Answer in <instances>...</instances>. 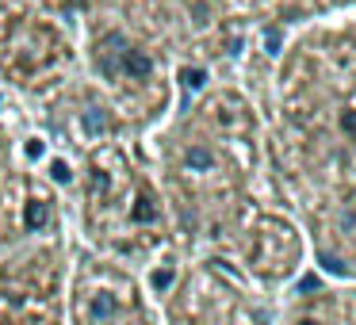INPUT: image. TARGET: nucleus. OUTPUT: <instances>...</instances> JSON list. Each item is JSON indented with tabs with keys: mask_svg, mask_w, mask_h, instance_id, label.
Segmentation results:
<instances>
[{
	"mask_svg": "<svg viewBox=\"0 0 356 325\" xmlns=\"http://www.w3.org/2000/svg\"><path fill=\"white\" fill-rule=\"evenodd\" d=\"M119 69L131 73V77H149V73H154V62H149L142 50H127L123 62H119Z\"/></svg>",
	"mask_w": 356,
	"mask_h": 325,
	"instance_id": "obj_1",
	"label": "nucleus"
},
{
	"mask_svg": "<svg viewBox=\"0 0 356 325\" xmlns=\"http://www.w3.org/2000/svg\"><path fill=\"white\" fill-rule=\"evenodd\" d=\"M24 222H27V230H42V226L50 222V207L47 203H27V215H24Z\"/></svg>",
	"mask_w": 356,
	"mask_h": 325,
	"instance_id": "obj_2",
	"label": "nucleus"
},
{
	"mask_svg": "<svg viewBox=\"0 0 356 325\" xmlns=\"http://www.w3.org/2000/svg\"><path fill=\"white\" fill-rule=\"evenodd\" d=\"M81 123H85V131H88V134H104V131H111L108 115H104L100 108H88L85 115H81Z\"/></svg>",
	"mask_w": 356,
	"mask_h": 325,
	"instance_id": "obj_3",
	"label": "nucleus"
},
{
	"mask_svg": "<svg viewBox=\"0 0 356 325\" xmlns=\"http://www.w3.org/2000/svg\"><path fill=\"white\" fill-rule=\"evenodd\" d=\"M211 165H215V153H211L207 146H195V149H188V169H195V172H207Z\"/></svg>",
	"mask_w": 356,
	"mask_h": 325,
	"instance_id": "obj_4",
	"label": "nucleus"
},
{
	"mask_svg": "<svg viewBox=\"0 0 356 325\" xmlns=\"http://www.w3.org/2000/svg\"><path fill=\"white\" fill-rule=\"evenodd\" d=\"M131 218H134V222H154V218H157V207H154V199H149L146 192L138 195V203H134Z\"/></svg>",
	"mask_w": 356,
	"mask_h": 325,
	"instance_id": "obj_5",
	"label": "nucleus"
},
{
	"mask_svg": "<svg viewBox=\"0 0 356 325\" xmlns=\"http://www.w3.org/2000/svg\"><path fill=\"white\" fill-rule=\"evenodd\" d=\"M115 310L119 306H115V299H111V294H100V299L92 302V314L96 317H115Z\"/></svg>",
	"mask_w": 356,
	"mask_h": 325,
	"instance_id": "obj_6",
	"label": "nucleus"
},
{
	"mask_svg": "<svg viewBox=\"0 0 356 325\" xmlns=\"http://www.w3.org/2000/svg\"><path fill=\"white\" fill-rule=\"evenodd\" d=\"M180 81H184V88H192V92H195V88L207 85V73H203V69H180Z\"/></svg>",
	"mask_w": 356,
	"mask_h": 325,
	"instance_id": "obj_7",
	"label": "nucleus"
},
{
	"mask_svg": "<svg viewBox=\"0 0 356 325\" xmlns=\"http://www.w3.org/2000/svg\"><path fill=\"white\" fill-rule=\"evenodd\" d=\"M172 279H177V272H172V268H157V272H154V279H149V283H154L157 291H165V287H172Z\"/></svg>",
	"mask_w": 356,
	"mask_h": 325,
	"instance_id": "obj_8",
	"label": "nucleus"
},
{
	"mask_svg": "<svg viewBox=\"0 0 356 325\" xmlns=\"http://www.w3.org/2000/svg\"><path fill=\"white\" fill-rule=\"evenodd\" d=\"M264 47H268V54H280V31H276V27L264 31Z\"/></svg>",
	"mask_w": 356,
	"mask_h": 325,
	"instance_id": "obj_9",
	"label": "nucleus"
},
{
	"mask_svg": "<svg viewBox=\"0 0 356 325\" xmlns=\"http://www.w3.org/2000/svg\"><path fill=\"white\" fill-rule=\"evenodd\" d=\"M50 172H54V180H58V184H65V180H70V169H65L62 161H54V165H50Z\"/></svg>",
	"mask_w": 356,
	"mask_h": 325,
	"instance_id": "obj_10",
	"label": "nucleus"
},
{
	"mask_svg": "<svg viewBox=\"0 0 356 325\" xmlns=\"http://www.w3.org/2000/svg\"><path fill=\"white\" fill-rule=\"evenodd\" d=\"M322 264H325L330 272H345V264H341L337 256H330V253H322Z\"/></svg>",
	"mask_w": 356,
	"mask_h": 325,
	"instance_id": "obj_11",
	"label": "nucleus"
},
{
	"mask_svg": "<svg viewBox=\"0 0 356 325\" xmlns=\"http://www.w3.org/2000/svg\"><path fill=\"white\" fill-rule=\"evenodd\" d=\"M341 126H345L348 134H356V111H345V119H341Z\"/></svg>",
	"mask_w": 356,
	"mask_h": 325,
	"instance_id": "obj_12",
	"label": "nucleus"
},
{
	"mask_svg": "<svg viewBox=\"0 0 356 325\" xmlns=\"http://www.w3.org/2000/svg\"><path fill=\"white\" fill-rule=\"evenodd\" d=\"M92 192H108V176H104V172H96V176H92Z\"/></svg>",
	"mask_w": 356,
	"mask_h": 325,
	"instance_id": "obj_13",
	"label": "nucleus"
},
{
	"mask_svg": "<svg viewBox=\"0 0 356 325\" xmlns=\"http://www.w3.org/2000/svg\"><path fill=\"white\" fill-rule=\"evenodd\" d=\"M299 291H318V279H314V276H307V279L299 283Z\"/></svg>",
	"mask_w": 356,
	"mask_h": 325,
	"instance_id": "obj_14",
	"label": "nucleus"
},
{
	"mask_svg": "<svg viewBox=\"0 0 356 325\" xmlns=\"http://www.w3.org/2000/svg\"><path fill=\"white\" fill-rule=\"evenodd\" d=\"M299 325H318V322H299Z\"/></svg>",
	"mask_w": 356,
	"mask_h": 325,
	"instance_id": "obj_15",
	"label": "nucleus"
},
{
	"mask_svg": "<svg viewBox=\"0 0 356 325\" xmlns=\"http://www.w3.org/2000/svg\"><path fill=\"white\" fill-rule=\"evenodd\" d=\"M77 4H81V0H77Z\"/></svg>",
	"mask_w": 356,
	"mask_h": 325,
	"instance_id": "obj_16",
	"label": "nucleus"
}]
</instances>
